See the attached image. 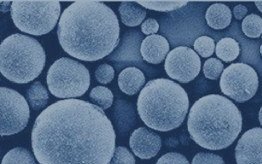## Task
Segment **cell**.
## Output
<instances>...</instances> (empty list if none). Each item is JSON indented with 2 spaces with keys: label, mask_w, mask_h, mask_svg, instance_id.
I'll use <instances>...</instances> for the list:
<instances>
[{
  "label": "cell",
  "mask_w": 262,
  "mask_h": 164,
  "mask_svg": "<svg viewBox=\"0 0 262 164\" xmlns=\"http://www.w3.org/2000/svg\"><path fill=\"white\" fill-rule=\"evenodd\" d=\"M32 148L40 164H108L116 133L103 109L78 99L58 101L39 114Z\"/></svg>",
  "instance_id": "cell-1"
},
{
  "label": "cell",
  "mask_w": 262,
  "mask_h": 164,
  "mask_svg": "<svg viewBox=\"0 0 262 164\" xmlns=\"http://www.w3.org/2000/svg\"><path fill=\"white\" fill-rule=\"evenodd\" d=\"M118 17L104 3L75 1L58 23V37L68 54L85 62L106 58L119 44Z\"/></svg>",
  "instance_id": "cell-2"
},
{
  "label": "cell",
  "mask_w": 262,
  "mask_h": 164,
  "mask_svg": "<svg viewBox=\"0 0 262 164\" xmlns=\"http://www.w3.org/2000/svg\"><path fill=\"white\" fill-rule=\"evenodd\" d=\"M242 113L231 100L218 94L198 99L187 120L191 138L209 150H221L232 145L242 131Z\"/></svg>",
  "instance_id": "cell-3"
},
{
  "label": "cell",
  "mask_w": 262,
  "mask_h": 164,
  "mask_svg": "<svg viewBox=\"0 0 262 164\" xmlns=\"http://www.w3.org/2000/svg\"><path fill=\"white\" fill-rule=\"evenodd\" d=\"M138 113L149 128L160 132L177 129L184 122L189 109L187 92L166 78L149 81L138 96Z\"/></svg>",
  "instance_id": "cell-4"
},
{
  "label": "cell",
  "mask_w": 262,
  "mask_h": 164,
  "mask_svg": "<svg viewBox=\"0 0 262 164\" xmlns=\"http://www.w3.org/2000/svg\"><path fill=\"white\" fill-rule=\"evenodd\" d=\"M45 49L29 36L16 33L0 45V72L17 84H27L40 75L45 65Z\"/></svg>",
  "instance_id": "cell-5"
},
{
  "label": "cell",
  "mask_w": 262,
  "mask_h": 164,
  "mask_svg": "<svg viewBox=\"0 0 262 164\" xmlns=\"http://www.w3.org/2000/svg\"><path fill=\"white\" fill-rule=\"evenodd\" d=\"M12 19L24 33L41 36L54 29L60 17L58 1L15 0L11 5Z\"/></svg>",
  "instance_id": "cell-6"
},
{
  "label": "cell",
  "mask_w": 262,
  "mask_h": 164,
  "mask_svg": "<svg viewBox=\"0 0 262 164\" xmlns=\"http://www.w3.org/2000/svg\"><path fill=\"white\" fill-rule=\"evenodd\" d=\"M49 91L58 98L74 99L85 94L90 86V74L80 63L62 58L49 68L47 73Z\"/></svg>",
  "instance_id": "cell-7"
},
{
  "label": "cell",
  "mask_w": 262,
  "mask_h": 164,
  "mask_svg": "<svg viewBox=\"0 0 262 164\" xmlns=\"http://www.w3.org/2000/svg\"><path fill=\"white\" fill-rule=\"evenodd\" d=\"M219 85L225 95L235 102H244L255 95L259 87V78L252 67L236 63L223 70Z\"/></svg>",
  "instance_id": "cell-8"
},
{
  "label": "cell",
  "mask_w": 262,
  "mask_h": 164,
  "mask_svg": "<svg viewBox=\"0 0 262 164\" xmlns=\"http://www.w3.org/2000/svg\"><path fill=\"white\" fill-rule=\"evenodd\" d=\"M0 134L14 135L27 126L30 111L27 101L14 89H0Z\"/></svg>",
  "instance_id": "cell-9"
},
{
  "label": "cell",
  "mask_w": 262,
  "mask_h": 164,
  "mask_svg": "<svg viewBox=\"0 0 262 164\" xmlns=\"http://www.w3.org/2000/svg\"><path fill=\"white\" fill-rule=\"evenodd\" d=\"M165 70L167 75L176 81L184 84L191 82L200 73V58L189 47H177L167 56Z\"/></svg>",
  "instance_id": "cell-10"
},
{
  "label": "cell",
  "mask_w": 262,
  "mask_h": 164,
  "mask_svg": "<svg viewBox=\"0 0 262 164\" xmlns=\"http://www.w3.org/2000/svg\"><path fill=\"white\" fill-rule=\"evenodd\" d=\"M237 164H262V129L254 128L243 133L235 147Z\"/></svg>",
  "instance_id": "cell-11"
},
{
  "label": "cell",
  "mask_w": 262,
  "mask_h": 164,
  "mask_svg": "<svg viewBox=\"0 0 262 164\" xmlns=\"http://www.w3.org/2000/svg\"><path fill=\"white\" fill-rule=\"evenodd\" d=\"M130 147L138 158L151 159L160 151L162 140L157 133L141 127L132 133Z\"/></svg>",
  "instance_id": "cell-12"
},
{
  "label": "cell",
  "mask_w": 262,
  "mask_h": 164,
  "mask_svg": "<svg viewBox=\"0 0 262 164\" xmlns=\"http://www.w3.org/2000/svg\"><path fill=\"white\" fill-rule=\"evenodd\" d=\"M170 50L167 38L163 36L154 34L145 38L141 44L140 53L142 59L152 65L160 64Z\"/></svg>",
  "instance_id": "cell-13"
},
{
  "label": "cell",
  "mask_w": 262,
  "mask_h": 164,
  "mask_svg": "<svg viewBox=\"0 0 262 164\" xmlns=\"http://www.w3.org/2000/svg\"><path fill=\"white\" fill-rule=\"evenodd\" d=\"M144 73L136 67H129L121 72L118 76V87L121 91L127 95H134L140 91L145 85Z\"/></svg>",
  "instance_id": "cell-14"
},
{
  "label": "cell",
  "mask_w": 262,
  "mask_h": 164,
  "mask_svg": "<svg viewBox=\"0 0 262 164\" xmlns=\"http://www.w3.org/2000/svg\"><path fill=\"white\" fill-rule=\"evenodd\" d=\"M231 9L223 4H214L207 9L205 18L207 25L214 29H223L231 22Z\"/></svg>",
  "instance_id": "cell-15"
},
{
  "label": "cell",
  "mask_w": 262,
  "mask_h": 164,
  "mask_svg": "<svg viewBox=\"0 0 262 164\" xmlns=\"http://www.w3.org/2000/svg\"><path fill=\"white\" fill-rule=\"evenodd\" d=\"M118 10L122 23L129 27H135L140 25L147 15V11L145 9L141 8L139 5L128 1L121 3Z\"/></svg>",
  "instance_id": "cell-16"
},
{
  "label": "cell",
  "mask_w": 262,
  "mask_h": 164,
  "mask_svg": "<svg viewBox=\"0 0 262 164\" xmlns=\"http://www.w3.org/2000/svg\"><path fill=\"white\" fill-rule=\"evenodd\" d=\"M217 58L226 63L232 62L240 55V45L231 38H224L217 43L215 47Z\"/></svg>",
  "instance_id": "cell-17"
},
{
  "label": "cell",
  "mask_w": 262,
  "mask_h": 164,
  "mask_svg": "<svg viewBox=\"0 0 262 164\" xmlns=\"http://www.w3.org/2000/svg\"><path fill=\"white\" fill-rule=\"evenodd\" d=\"M26 98L32 109L38 111L43 109L47 105L49 93L47 89H45V87L40 82H36L30 85L27 89Z\"/></svg>",
  "instance_id": "cell-18"
},
{
  "label": "cell",
  "mask_w": 262,
  "mask_h": 164,
  "mask_svg": "<svg viewBox=\"0 0 262 164\" xmlns=\"http://www.w3.org/2000/svg\"><path fill=\"white\" fill-rule=\"evenodd\" d=\"M1 164H37V162L31 152L18 147L5 154Z\"/></svg>",
  "instance_id": "cell-19"
},
{
  "label": "cell",
  "mask_w": 262,
  "mask_h": 164,
  "mask_svg": "<svg viewBox=\"0 0 262 164\" xmlns=\"http://www.w3.org/2000/svg\"><path fill=\"white\" fill-rule=\"evenodd\" d=\"M89 98L94 105L105 110L113 105L114 94L107 87L97 86L92 89Z\"/></svg>",
  "instance_id": "cell-20"
},
{
  "label": "cell",
  "mask_w": 262,
  "mask_h": 164,
  "mask_svg": "<svg viewBox=\"0 0 262 164\" xmlns=\"http://www.w3.org/2000/svg\"><path fill=\"white\" fill-rule=\"evenodd\" d=\"M242 32L251 38H260L262 34V18L257 14H250L243 19Z\"/></svg>",
  "instance_id": "cell-21"
},
{
  "label": "cell",
  "mask_w": 262,
  "mask_h": 164,
  "mask_svg": "<svg viewBox=\"0 0 262 164\" xmlns=\"http://www.w3.org/2000/svg\"><path fill=\"white\" fill-rule=\"evenodd\" d=\"M137 4L154 11H176L188 4L187 1H137Z\"/></svg>",
  "instance_id": "cell-22"
},
{
  "label": "cell",
  "mask_w": 262,
  "mask_h": 164,
  "mask_svg": "<svg viewBox=\"0 0 262 164\" xmlns=\"http://www.w3.org/2000/svg\"><path fill=\"white\" fill-rule=\"evenodd\" d=\"M194 49L202 58H209L215 51V41L207 36H202L195 40Z\"/></svg>",
  "instance_id": "cell-23"
},
{
  "label": "cell",
  "mask_w": 262,
  "mask_h": 164,
  "mask_svg": "<svg viewBox=\"0 0 262 164\" xmlns=\"http://www.w3.org/2000/svg\"><path fill=\"white\" fill-rule=\"evenodd\" d=\"M223 64L216 58H210L205 62L203 73L207 79L217 80L223 72Z\"/></svg>",
  "instance_id": "cell-24"
},
{
  "label": "cell",
  "mask_w": 262,
  "mask_h": 164,
  "mask_svg": "<svg viewBox=\"0 0 262 164\" xmlns=\"http://www.w3.org/2000/svg\"><path fill=\"white\" fill-rule=\"evenodd\" d=\"M108 164H135V158L125 147H117Z\"/></svg>",
  "instance_id": "cell-25"
},
{
  "label": "cell",
  "mask_w": 262,
  "mask_h": 164,
  "mask_svg": "<svg viewBox=\"0 0 262 164\" xmlns=\"http://www.w3.org/2000/svg\"><path fill=\"white\" fill-rule=\"evenodd\" d=\"M95 78L98 82L106 85L112 82L114 78V69L111 65L103 64L96 69Z\"/></svg>",
  "instance_id": "cell-26"
},
{
  "label": "cell",
  "mask_w": 262,
  "mask_h": 164,
  "mask_svg": "<svg viewBox=\"0 0 262 164\" xmlns=\"http://www.w3.org/2000/svg\"><path fill=\"white\" fill-rule=\"evenodd\" d=\"M191 164H225L220 156L209 153H199L194 157Z\"/></svg>",
  "instance_id": "cell-27"
},
{
  "label": "cell",
  "mask_w": 262,
  "mask_h": 164,
  "mask_svg": "<svg viewBox=\"0 0 262 164\" xmlns=\"http://www.w3.org/2000/svg\"><path fill=\"white\" fill-rule=\"evenodd\" d=\"M156 164H189L186 157L178 153H168L162 156Z\"/></svg>",
  "instance_id": "cell-28"
},
{
  "label": "cell",
  "mask_w": 262,
  "mask_h": 164,
  "mask_svg": "<svg viewBox=\"0 0 262 164\" xmlns=\"http://www.w3.org/2000/svg\"><path fill=\"white\" fill-rule=\"evenodd\" d=\"M159 29V25L157 20L154 18H148L142 23V31L146 35H154L158 33Z\"/></svg>",
  "instance_id": "cell-29"
},
{
  "label": "cell",
  "mask_w": 262,
  "mask_h": 164,
  "mask_svg": "<svg viewBox=\"0 0 262 164\" xmlns=\"http://www.w3.org/2000/svg\"><path fill=\"white\" fill-rule=\"evenodd\" d=\"M247 10V7L244 5H239L234 8V16L238 20H242L243 18H246Z\"/></svg>",
  "instance_id": "cell-30"
},
{
  "label": "cell",
  "mask_w": 262,
  "mask_h": 164,
  "mask_svg": "<svg viewBox=\"0 0 262 164\" xmlns=\"http://www.w3.org/2000/svg\"><path fill=\"white\" fill-rule=\"evenodd\" d=\"M255 4L258 9L262 13V1H255Z\"/></svg>",
  "instance_id": "cell-31"
},
{
  "label": "cell",
  "mask_w": 262,
  "mask_h": 164,
  "mask_svg": "<svg viewBox=\"0 0 262 164\" xmlns=\"http://www.w3.org/2000/svg\"><path fill=\"white\" fill-rule=\"evenodd\" d=\"M259 121H260V125H262V107L260 109V113H259Z\"/></svg>",
  "instance_id": "cell-32"
},
{
  "label": "cell",
  "mask_w": 262,
  "mask_h": 164,
  "mask_svg": "<svg viewBox=\"0 0 262 164\" xmlns=\"http://www.w3.org/2000/svg\"><path fill=\"white\" fill-rule=\"evenodd\" d=\"M260 53H261V55H262V45H261V46H260Z\"/></svg>",
  "instance_id": "cell-33"
}]
</instances>
